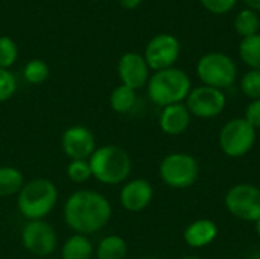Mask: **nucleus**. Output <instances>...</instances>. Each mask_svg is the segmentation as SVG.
Here are the masks:
<instances>
[{
  "instance_id": "1",
  "label": "nucleus",
  "mask_w": 260,
  "mask_h": 259,
  "mask_svg": "<svg viewBox=\"0 0 260 259\" xmlns=\"http://www.w3.org/2000/svg\"><path fill=\"white\" fill-rule=\"evenodd\" d=\"M66 224L81 235H93L102 231L113 217L110 200L101 192L79 189L69 195L62 208Z\"/></svg>"
},
{
  "instance_id": "2",
  "label": "nucleus",
  "mask_w": 260,
  "mask_h": 259,
  "mask_svg": "<svg viewBox=\"0 0 260 259\" xmlns=\"http://www.w3.org/2000/svg\"><path fill=\"white\" fill-rule=\"evenodd\" d=\"M91 177L102 185L116 186L128 180L133 171L129 154L117 145H102L88 159Z\"/></svg>"
},
{
  "instance_id": "3",
  "label": "nucleus",
  "mask_w": 260,
  "mask_h": 259,
  "mask_svg": "<svg viewBox=\"0 0 260 259\" xmlns=\"http://www.w3.org/2000/svg\"><path fill=\"white\" fill-rule=\"evenodd\" d=\"M192 90L190 76L178 67L154 72L146 84V93L152 104L168 107L184 102Z\"/></svg>"
},
{
  "instance_id": "4",
  "label": "nucleus",
  "mask_w": 260,
  "mask_h": 259,
  "mask_svg": "<svg viewBox=\"0 0 260 259\" xmlns=\"http://www.w3.org/2000/svg\"><path fill=\"white\" fill-rule=\"evenodd\" d=\"M58 203V189L52 180L34 179L17 194V209L27 221L44 220Z\"/></svg>"
},
{
  "instance_id": "5",
  "label": "nucleus",
  "mask_w": 260,
  "mask_h": 259,
  "mask_svg": "<svg viewBox=\"0 0 260 259\" xmlns=\"http://www.w3.org/2000/svg\"><path fill=\"white\" fill-rule=\"evenodd\" d=\"M161 182L172 189H189L201 176V166L195 156L189 153H171L158 165Z\"/></svg>"
},
{
  "instance_id": "6",
  "label": "nucleus",
  "mask_w": 260,
  "mask_h": 259,
  "mask_svg": "<svg viewBox=\"0 0 260 259\" xmlns=\"http://www.w3.org/2000/svg\"><path fill=\"white\" fill-rule=\"evenodd\" d=\"M197 76L203 85L227 90L238 79V66L235 60L224 52H209L197 63Z\"/></svg>"
},
{
  "instance_id": "7",
  "label": "nucleus",
  "mask_w": 260,
  "mask_h": 259,
  "mask_svg": "<svg viewBox=\"0 0 260 259\" xmlns=\"http://www.w3.org/2000/svg\"><path fill=\"white\" fill-rule=\"evenodd\" d=\"M256 140L257 130H254L244 118H233L227 121L218 134L219 150L230 159L247 156L254 148Z\"/></svg>"
},
{
  "instance_id": "8",
  "label": "nucleus",
  "mask_w": 260,
  "mask_h": 259,
  "mask_svg": "<svg viewBox=\"0 0 260 259\" xmlns=\"http://www.w3.org/2000/svg\"><path fill=\"white\" fill-rule=\"evenodd\" d=\"M230 215L241 221L254 223L260 218V188L253 183L233 185L224 197Z\"/></svg>"
},
{
  "instance_id": "9",
  "label": "nucleus",
  "mask_w": 260,
  "mask_h": 259,
  "mask_svg": "<svg viewBox=\"0 0 260 259\" xmlns=\"http://www.w3.org/2000/svg\"><path fill=\"white\" fill-rule=\"evenodd\" d=\"M192 118L198 119H215L221 116L227 107V96L224 90L213 89L209 85L192 87L187 99L184 101Z\"/></svg>"
},
{
  "instance_id": "10",
  "label": "nucleus",
  "mask_w": 260,
  "mask_h": 259,
  "mask_svg": "<svg viewBox=\"0 0 260 259\" xmlns=\"http://www.w3.org/2000/svg\"><path fill=\"white\" fill-rule=\"evenodd\" d=\"M21 244L34 256L46 258L58 247V235L52 224L44 220L27 221L21 229Z\"/></svg>"
},
{
  "instance_id": "11",
  "label": "nucleus",
  "mask_w": 260,
  "mask_h": 259,
  "mask_svg": "<svg viewBox=\"0 0 260 259\" xmlns=\"http://www.w3.org/2000/svg\"><path fill=\"white\" fill-rule=\"evenodd\" d=\"M181 53V44L172 34H158L152 37L145 47V60L151 70L158 72L174 67Z\"/></svg>"
},
{
  "instance_id": "12",
  "label": "nucleus",
  "mask_w": 260,
  "mask_h": 259,
  "mask_svg": "<svg viewBox=\"0 0 260 259\" xmlns=\"http://www.w3.org/2000/svg\"><path fill=\"white\" fill-rule=\"evenodd\" d=\"M61 148L70 160H88L98 145L90 128L84 125H72L61 136Z\"/></svg>"
},
{
  "instance_id": "13",
  "label": "nucleus",
  "mask_w": 260,
  "mask_h": 259,
  "mask_svg": "<svg viewBox=\"0 0 260 259\" xmlns=\"http://www.w3.org/2000/svg\"><path fill=\"white\" fill-rule=\"evenodd\" d=\"M149 72L151 69L145 56L139 52H126L120 56L117 63V73L120 78V84L136 92L146 87L151 78Z\"/></svg>"
},
{
  "instance_id": "14",
  "label": "nucleus",
  "mask_w": 260,
  "mask_h": 259,
  "mask_svg": "<svg viewBox=\"0 0 260 259\" xmlns=\"http://www.w3.org/2000/svg\"><path fill=\"white\" fill-rule=\"evenodd\" d=\"M154 198V188L145 179L126 180L120 189L119 202L126 212L139 214L148 209Z\"/></svg>"
},
{
  "instance_id": "15",
  "label": "nucleus",
  "mask_w": 260,
  "mask_h": 259,
  "mask_svg": "<svg viewBox=\"0 0 260 259\" xmlns=\"http://www.w3.org/2000/svg\"><path fill=\"white\" fill-rule=\"evenodd\" d=\"M192 114L184 102L163 107L158 116V127L168 136H181L189 130Z\"/></svg>"
},
{
  "instance_id": "16",
  "label": "nucleus",
  "mask_w": 260,
  "mask_h": 259,
  "mask_svg": "<svg viewBox=\"0 0 260 259\" xmlns=\"http://www.w3.org/2000/svg\"><path fill=\"white\" fill-rule=\"evenodd\" d=\"M218 237V226L209 218H198L192 221L183 234L184 243L192 249H204L210 246Z\"/></svg>"
},
{
  "instance_id": "17",
  "label": "nucleus",
  "mask_w": 260,
  "mask_h": 259,
  "mask_svg": "<svg viewBox=\"0 0 260 259\" xmlns=\"http://www.w3.org/2000/svg\"><path fill=\"white\" fill-rule=\"evenodd\" d=\"M94 247L87 235L73 234L61 247V259H91Z\"/></svg>"
},
{
  "instance_id": "18",
  "label": "nucleus",
  "mask_w": 260,
  "mask_h": 259,
  "mask_svg": "<svg viewBox=\"0 0 260 259\" xmlns=\"http://www.w3.org/2000/svg\"><path fill=\"white\" fill-rule=\"evenodd\" d=\"M128 255V244L119 235L104 237L96 249L98 259H125Z\"/></svg>"
},
{
  "instance_id": "19",
  "label": "nucleus",
  "mask_w": 260,
  "mask_h": 259,
  "mask_svg": "<svg viewBox=\"0 0 260 259\" xmlns=\"http://www.w3.org/2000/svg\"><path fill=\"white\" fill-rule=\"evenodd\" d=\"M24 176L14 166H0V198L17 195L24 186Z\"/></svg>"
},
{
  "instance_id": "20",
  "label": "nucleus",
  "mask_w": 260,
  "mask_h": 259,
  "mask_svg": "<svg viewBox=\"0 0 260 259\" xmlns=\"http://www.w3.org/2000/svg\"><path fill=\"white\" fill-rule=\"evenodd\" d=\"M136 102H137V92L123 84L117 85L110 95V107L113 108V111L119 114L129 113L134 108Z\"/></svg>"
},
{
  "instance_id": "21",
  "label": "nucleus",
  "mask_w": 260,
  "mask_h": 259,
  "mask_svg": "<svg viewBox=\"0 0 260 259\" xmlns=\"http://www.w3.org/2000/svg\"><path fill=\"white\" fill-rule=\"evenodd\" d=\"M239 56L251 70H260V34L241 40Z\"/></svg>"
},
{
  "instance_id": "22",
  "label": "nucleus",
  "mask_w": 260,
  "mask_h": 259,
  "mask_svg": "<svg viewBox=\"0 0 260 259\" xmlns=\"http://www.w3.org/2000/svg\"><path fill=\"white\" fill-rule=\"evenodd\" d=\"M260 29V18L256 11L253 9H242L235 18V31L242 38H248L257 35Z\"/></svg>"
},
{
  "instance_id": "23",
  "label": "nucleus",
  "mask_w": 260,
  "mask_h": 259,
  "mask_svg": "<svg viewBox=\"0 0 260 259\" xmlns=\"http://www.w3.org/2000/svg\"><path fill=\"white\" fill-rule=\"evenodd\" d=\"M49 75H50V69L47 63L38 58L27 61L23 69V76L29 84H41L49 78Z\"/></svg>"
},
{
  "instance_id": "24",
  "label": "nucleus",
  "mask_w": 260,
  "mask_h": 259,
  "mask_svg": "<svg viewBox=\"0 0 260 259\" xmlns=\"http://www.w3.org/2000/svg\"><path fill=\"white\" fill-rule=\"evenodd\" d=\"M239 89L250 101L260 99V70H248L239 81Z\"/></svg>"
},
{
  "instance_id": "25",
  "label": "nucleus",
  "mask_w": 260,
  "mask_h": 259,
  "mask_svg": "<svg viewBox=\"0 0 260 259\" xmlns=\"http://www.w3.org/2000/svg\"><path fill=\"white\" fill-rule=\"evenodd\" d=\"M18 58V47L11 37H0V69H9Z\"/></svg>"
},
{
  "instance_id": "26",
  "label": "nucleus",
  "mask_w": 260,
  "mask_h": 259,
  "mask_svg": "<svg viewBox=\"0 0 260 259\" xmlns=\"http://www.w3.org/2000/svg\"><path fill=\"white\" fill-rule=\"evenodd\" d=\"M67 177L73 183H85L91 179V169L88 160H70L67 165Z\"/></svg>"
},
{
  "instance_id": "27",
  "label": "nucleus",
  "mask_w": 260,
  "mask_h": 259,
  "mask_svg": "<svg viewBox=\"0 0 260 259\" xmlns=\"http://www.w3.org/2000/svg\"><path fill=\"white\" fill-rule=\"evenodd\" d=\"M17 90V79L9 69H0V102L9 101Z\"/></svg>"
},
{
  "instance_id": "28",
  "label": "nucleus",
  "mask_w": 260,
  "mask_h": 259,
  "mask_svg": "<svg viewBox=\"0 0 260 259\" xmlns=\"http://www.w3.org/2000/svg\"><path fill=\"white\" fill-rule=\"evenodd\" d=\"M200 3L212 14H216V15H222V14H227L230 12L238 0H200Z\"/></svg>"
},
{
  "instance_id": "29",
  "label": "nucleus",
  "mask_w": 260,
  "mask_h": 259,
  "mask_svg": "<svg viewBox=\"0 0 260 259\" xmlns=\"http://www.w3.org/2000/svg\"><path fill=\"white\" fill-rule=\"evenodd\" d=\"M244 119L254 128L260 130V99L250 101L244 111Z\"/></svg>"
},
{
  "instance_id": "30",
  "label": "nucleus",
  "mask_w": 260,
  "mask_h": 259,
  "mask_svg": "<svg viewBox=\"0 0 260 259\" xmlns=\"http://www.w3.org/2000/svg\"><path fill=\"white\" fill-rule=\"evenodd\" d=\"M117 2H119V5H120L122 8H125V9H128V11H133V9L139 8L140 3H142V0H117Z\"/></svg>"
},
{
  "instance_id": "31",
  "label": "nucleus",
  "mask_w": 260,
  "mask_h": 259,
  "mask_svg": "<svg viewBox=\"0 0 260 259\" xmlns=\"http://www.w3.org/2000/svg\"><path fill=\"white\" fill-rule=\"evenodd\" d=\"M244 3L248 6V9H253L256 12H260V0H244Z\"/></svg>"
},
{
  "instance_id": "32",
  "label": "nucleus",
  "mask_w": 260,
  "mask_h": 259,
  "mask_svg": "<svg viewBox=\"0 0 260 259\" xmlns=\"http://www.w3.org/2000/svg\"><path fill=\"white\" fill-rule=\"evenodd\" d=\"M254 231H256V234H257V237L260 238V218L257 221H254Z\"/></svg>"
},
{
  "instance_id": "33",
  "label": "nucleus",
  "mask_w": 260,
  "mask_h": 259,
  "mask_svg": "<svg viewBox=\"0 0 260 259\" xmlns=\"http://www.w3.org/2000/svg\"><path fill=\"white\" fill-rule=\"evenodd\" d=\"M180 259H204V258H200V256H183V258Z\"/></svg>"
},
{
  "instance_id": "34",
  "label": "nucleus",
  "mask_w": 260,
  "mask_h": 259,
  "mask_svg": "<svg viewBox=\"0 0 260 259\" xmlns=\"http://www.w3.org/2000/svg\"><path fill=\"white\" fill-rule=\"evenodd\" d=\"M140 259H157V258H152V256H145V258H140Z\"/></svg>"
},
{
  "instance_id": "35",
  "label": "nucleus",
  "mask_w": 260,
  "mask_h": 259,
  "mask_svg": "<svg viewBox=\"0 0 260 259\" xmlns=\"http://www.w3.org/2000/svg\"><path fill=\"white\" fill-rule=\"evenodd\" d=\"M93 2H101V0H93Z\"/></svg>"
}]
</instances>
